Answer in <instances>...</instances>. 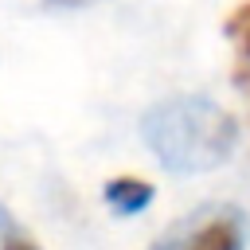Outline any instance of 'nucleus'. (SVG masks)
Here are the masks:
<instances>
[{
	"instance_id": "1",
	"label": "nucleus",
	"mask_w": 250,
	"mask_h": 250,
	"mask_svg": "<svg viewBox=\"0 0 250 250\" xmlns=\"http://www.w3.org/2000/svg\"><path fill=\"white\" fill-rule=\"evenodd\" d=\"M141 141L172 176H203L238 145V121L207 94H176L141 117Z\"/></svg>"
},
{
	"instance_id": "2",
	"label": "nucleus",
	"mask_w": 250,
	"mask_h": 250,
	"mask_svg": "<svg viewBox=\"0 0 250 250\" xmlns=\"http://www.w3.org/2000/svg\"><path fill=\"white\" fill-rule=\"evenodd\" d=\"M246 246V215L238 207H211L195 215L184 230H172L152 250H242Z\"/></svg>"
},
{
	"instance_id": "3",
	"label": "nucleus",
	"mask_w": 250,
	"mask_h": 250,
	"mask_svg": "<svg viewBox=\"0 0 250 250\" xmlns=\"http://www.w3.org/2000/svg\"><path fill=\"white\" fill-rule=\"evenodd\" d=\"M105 203L113 215H137L152 203V184L148 180H137V176H113L105 188H102Z\"/></svg>"
},
{
	"instance_id": "4",
	"label": "nucleus",
	"mask_w": 250,
	"mask_h": 250,
	"mask_svg": "<svg viewBox=\"0 0 250 250\" xmlns=\"http://www.w3.org/2000/svg\"><path fill=\"white\" fill-rule=\"evenodd\" d=\"M0 250H43L20 223H16V215L0 203Z\"/></svg>"
},
{
	"instance_id": "5",
	"label": "nucleus",
	"mask_w": 250,
	"mask_h": 250,
	"mask_svg": "<svg viewBox=\"0 0 250 250\" xmlns=\"http://www.w3.org/2000/svg\"><path fill=\"white\" fill-rule=\"evenodd\" d=\"M227 39L234 43V51H238V59H246L250 62V0L246 4H238L234 12H230V20H227Z\"/></svg>"
}]
</instances>
